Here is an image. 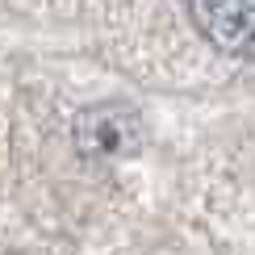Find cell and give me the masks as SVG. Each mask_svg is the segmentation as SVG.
I'll return each instance as SVG.
<instances>
[{"label": "cell", "instance_id": "obj_2", "mask_svg": "<svg viewBox=\"0 0 255 255\" xmlns=\"http://www.w3.org/2000/svg\"><path fill=\"white\" fill-rule=\"evenodd\" d=\"M193 25L222 55L255 59V0H184Z\"/></svg>", "mask_w": 255, "mask_h": 255}, {"label": "cell", "instance_id": "obj_1", "mask_svg": "<svg viewBox=\"0 0 255 255\" xmlns=\"http://www.w3.org/2000/svg\"><path fill=\"white\" fill-rule=\"evenodd\" d=\"M71 138L84 159H97V163L126 159L142 146V118L122 101H105L80 113L71 126Z\"/></svg>", "mask_w": 255, "mask_h": 255}]
</instances>
